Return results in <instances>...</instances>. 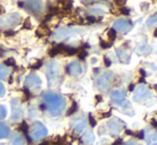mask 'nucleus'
<instances>
[{
    "instance_id": "nucleus-26",
    "label": "nucleus",
    "mask_w": 157,
    "mask_h": 145,
    "mask_svg": "<svg viewBox=\"0 0 157 145\" xmlns=\"http://www.w3.org/2000/svg\"><path fill=\"white\" fill-rule=\"evenodd\" d=\"M6 114H8V110H6V107L3 106V105H1L0 106V118H4L6 116Z\"/></svg>"
},
{
    "instance_id": "nucleus-15",
    "label": "nucleus",
    "mask_w": 157,
    "mask_h": 145,
    "mask_svg": "<svg viewBox=\"0 0 157 145\" xmlns=\"http://www.w3.org/2000/svg\"><path fill=\"white\" fill-rule=\"evenodd\" d=\"M110 98L112 99V102L117 105H122L123 102L126 100V95L123 91H120V90H117V91H113L111 94H110Z\"/></svg>"
},
{
    "instance_id": "nucleus-16",
    "label": "nucleus",
    "mask_w": 157,
    "mask_h": 145,
    "mask_svg": "<svg viewBox=\"0 0 157 145\" xmlns=\"http://www.w3.org/2000/svg\"><path fill=\"white\" fill-rule=\"evenodd\" d=\"M117 56H118L119 60L122 63H128L130 60V54L124 47H119L116 49Z\"/></svg>"
},
{
    "instance_id": "nucleus-51",
    "label": "nucleus",
    "mask_w": 157,
    "mask_h": 145,
    "mask_svg": "<svg viewBox=\"0 0 157 145\" xmlns=\"http://www.w3.org/2000/svg\"><path fill=\"white\" fill-rule=\"evenodd\" d=\"M103 115H104L103 117H107V116H109V115H110V113H104Z\"/></svg>"
},
{
    "instance_id": "nucleus-19",
    "label": "nucleus",
    "mask_w": 157,
    "mask_h": 145,
    "mask_svg": "<svg viewBox=\"0 0 157 145\" xmlns=\"http://www.w3.org/2000/svg\"><path fill=\"white\" fill-rule=\"evenodd\" d=\"M137 54H140V56H147L150 52L152 51V48L150 46L145 45V46H141V47H138L136 49Z\"/></svg>"
},
{
    "instance_id": "nucleus-31",
    "label": "nucleus",
    "mask_w": 157,
    "mask_h": 145,
    "mask_svg": "<svg viewBox=\"0 0 157 145\" xmlns=\"http://www.w3.org/2000/svg\"><path fill=\"white\" fill-rule=\"evenodd\" d=\"M87 56H88V52L86 51L85 49H83V50H81L80 52H78V58L80 59V60H85V59H86V57H87Z\"/></svg>"
},
{
    "instance_id": "nucleus-48",
    "label": "nucleus",
    "mask_w": 157,
    "mask_h": 145,
    "mask_svg": "<svg viewBox=\"0 0 157 145\" xmlns=\"http://www.w3.org/2000/svg\"><path fill=\"white\" fill-rule=\"evenodd\" d=\"M116 3H117V4H125L126 2H125V1H117Z\"/></svg>"
},
{
    "instance_id": "nucleus-8",
    "label": "nucleus",
    "mask_w": 157,
    "mask_h": 145,
    "mask_svg": "<svg viewBox=\"0 0 157 145\" xmlns=\"http://www.w3.org/2000/svg\"><path fill=\"white\" fill-rule=\"evenodd\" d=\"M150 96H151V93H150V90L147 89L145 85L143 84H140L138 87L136 89V91H135L134 93V100L136 102H142V100L147 99V98H149Z\"/></svg>"
},
{
    "instance_id": "nucleus-40",
    "label": "nucleus",
    "mask_w": 157,
    "mask_h": 145,
    "mask_svg": "<svg viewBox=\"0 0 157 145\" xmlns=\"http://www.w3.org/2000/svg\"><path fill=\"white\" fill-rule=\"evenodd\" d=\"M87 20L89 21V23H91V24H93V23H95V17H93V16H87Z\"/></svg>"
},
{
    "instance_id": "nucleus-32",
    "label": "nucleus",
    "mask_w": 157,
    "mask_h": 145,
    "mask_svg": "<svg viewBox=\"0 0 157 145\" xmlns=\"http://www.w3.org/2000/svg\"><path fill=\"white\" fill-rule=\"evenodd\" d=\"M6 95V87L2 82H0V97H3Z\"/></svg>"
},
{
    "instance_id": "nucleus-22",
    "label": "nucleus",
    "mask_w": 157,
    "mask_h": 145,
    "mask_svg": "<svg viewBox=\"0 0 157 145\" xmlns=\"http://www.w3.org/2000/svg\"><path fill=\"white\" fill-rule=\"evenodd\" d=\"M9 75V69L4 65L0 64V80H3L8 77Z\"/></svg>"
},
{
    "instance_id": "nucleus-9",
    "label": "nucleus",
    "mask_w": 157,
    "mask_h": 145,
    "mask_svg": "<svg viewBox=\"0 0 157 145\" xmlns=\"http://www.w3.org/2000/svg\"><path fill=\"white\" fill-rule=\"evenodd\" d=\"M132 28V23L128 19H117L113 24V30H117V31H121V32H129Z\"/></svg>"
},
{
    "instance_id": "nucleus-5",
    "label": "nucleus",
    "mask_w": 157,
    "mask_h": 145,
    "mask_svg": "<svg viewBox=\"0 0 157 145\" xmlns=\"http://www.w3.org/2000/svg\"><path fill=\"white\" fill-rule=\"evenodd\" d=\"M48 133L47 128L45 127V125H43L41 122H35L32 126V131H31V135H32V139L34 141H40L42 140L43 138H45Z\"/></svg>"
},
{
    "instance_id": "nucleus-29",
    "label": "nucleus",
    "mask_w": 157,
    "mask_h": 145,
    "mask_svg": "<svg viewBox=\"0 0 157 145\" xmlns=\"http://www.w3.org/2000/svg\"><path fill=\"white\" fill-rule=\"evenodd\" d=\"M42 65H43V61H42V60H37L36 63H34V64L30 65V69H41V67H42Z\"/></svg>"
},
{
    "instance_id": "nucleus-30",
    "label": "nucleus",
    "mask_w": 157,
    "mask_h": 145,
    "mask_svg": "<svg viewBox=\"0 0 157 145\" xmlns=\"http://www.w3.org/2000/svg\"><path fill=\"white\" fill-rule=\"evenodd\" d=\"M116 35H117V33H116V31H114L113 29L108 30V37H109L110 41H113V39H116Z\"/></svg>"
},
{
    "instance_id": "nucleus-39",
    "label": "nucleus",
    "mask_w": 157,
    "mask_h": 145,
    "mask_svg": "<svg viewBox=\"0 0 157 145\" xmlns=\"http://www.w3.org/2000/svg\"><path fill=\"white\" fill-rule=\"evenodd\" d=\"M101 48H104V49H107V48L110 47V44H107L104 41H101Z\"/></svg>"
},
{
    "instance_id": "nucleus-24",
    "label": "nucleus",
    "mask_w": 157,
    "mask_h": 145,
    "mask_svg": "<svg viewBox=\"0 0 157 145\" xmlns=\"http://www.w3.org/2000/svg\"><path fill=\"white\" fill-rule=\"evenodd\" d=\"M32 28V24H31V20H30L29 17H27V18L24 20L23 23V29H27V30H30Z\"/></svg>"
},
{
    "instance_id": "nucleus-23",
    "label": "nucleus",
    "mask_w": 157,
    "mask_h": 145,
    "mask_svg": "<svg viewBox=\"0 0 157 145\" xmlns=\"http://www.w3.org/2000/svg\"><path fill=\"white\" fill-rule=\"evenodd\" d=\"M156 23H157V13H155V14H153V15H151V16L147 18V27H151V26L155 25Z\"/></svg>"
},
{
    "instance_id": "nucleus-11",
    "label": "nucleus",
    "mask_w": 157,
    "mask_h": 145,
    "mask_svg": "<svg viewBox=\"0 0 157 145\" xmlns=\"http://www.w3.org/2000/svg\"><path fill=\"white\" fill-rule=\"evenodd\" d=\"M80 31H81V29H79V28H62V29L55 32L54 39H60L68 35H72V34L78 33V32H80Z\"/></svg>"
},
{
    "instance_id": "nucleus-3",
    "label": "nucleus",
    "mask_w": 157,
    "mask_h": 145,
    "mask_svg": "<svg viewBox=\"0 0 157 145\" xmlns=\"http://www.w3.org/2000/svg\"><path fill=\"white\" fill-rule=\"evenodd\" d=\"M21 20H23V17H21V14L11 13V14H8L2 18H0V28L10 30V28H14L17 25H19Z\"/></svg>"
},
{
    "instance_id": "nucleus-34",
    "label": "nucleus",
    "mask_w": 157,
    "mask_h": 145,
    "mask_svg": "<svg viewBox=\"0 0 157 145\" xmlns=\"http://www.w3.org/2000/svg\"><path fill=\"white\" fill-rule=\"evenodd\" d=\"M89 122H90V124H91L92 127L96 126V121L94 120V117H93V115H92V114H90V115H89Z\"/></svg>"
},
{
    "instance_id": "nucleus-18",
    "label": "nucleus",
    "mask_w": 157,
    "mask_h": 145,
    "mask_svg": "<svg viewBox=\"0 0 157 145\" xmlns=\"http://www.w3.org/2000/svg\"><path fill=\"white\" fill-rule=\"evenodd\" d=\"M9 135H10V128L8 127V125L0 123V140L8 138Z\"/></svg>"
},
{
    "instance_id": "nucleus-10",
    "label": "nucleus",
    "mask_w": 157,
    "mask_h": 145,
    "mask_svg": "<svg viewBox=\"0 0 157 145\" xmlns=\"http://www.w3.org/2000/svg\"><path fill=\"white\" fill-rule=\"evenodd\" d=\"M86 125H87V122H86L83 116H79V117L75 118V120L72 121V123H71V127H72L74 133H76V135L82 132V130L86 128Z\"/></svg>"
},
{
    "instance_id": "nucleus-12",
    "label": "nucleus",
    "mask_w": 157,
    "mask_h": 145,
    "mask_svg": "<svg viewBox=\"0 0 157 145\" xmlns=\"http://www.w3.org/2000/svg\"><path fill=\"white\" fill-rule=\"evenodd\" d=\"M26 4V9L29 10L32 13H42L44 10V3L42 1H26L24 2Z\"/></svg>"
},
{
    "instance_id": "nucleus-47",
    "label": "nucleus",
    "mask_w": 157,
    "mask_h": 145,
    "mask_svg": "<svg viewBox=\"0 0 157 145\" xmlns=\"http://www.w3.org/2000/svg\"><path fill=\"white\" fill-rule=\"evenodd\" d=\"M152 124H153V125H154V126H155V127H157V122H156L155 120H152Z\"/></svg>"
},
{
    "instance_id": "nucleus-28",
    "label": "nucleus",
    "mask_w": 157,
    "mask_h": 145,
    "mask_svg": "<svg viewBox=\"0 0 157 145\" xmlns=\"http://www.w3.org/2000/svg\"><path fill=\"white\" fill-rule=\"evenodd\" d=\"M12 145H26V144H25V141H24L23 138L17 137V138H15V139H14Z\"/></svg>"
},
{
    "instance_id": "nucleus-35",
    "label": "nucleus",
    "mask_w": 157,
    "mask_h": 145,
    "mask_svg": "<svg viewBox=\"0 0 157 145\" xmlns=\"http://www.w3.org/2000/svg\"><path fill=\"white\" fill-rule=\"evenodd\" d=\"M135 137L136 138H138V139H140V140H142L143 138H144V131H139V132H136L135 133Z\"/></svg>"
},
{
    "instance_id": "nucleus-25",
    "label": "nucleus",
    "mask_w": 157,
    "mask_h": 145,
    "mask_svg": "<svg viewBox=\"0 0 157 145\" xmlns=\"http://www.w3.org/2000/svg\"><path fill=\"white\" fill-rule=\"evenodd\" d=\"M77 109H78V105L74 102H73V105H72V107H71L70 110L67 111V113H66V115L70 116V115H72V114H74L75 112L77 111Z\"/></svg>"
},
{
    "instance_id": "nucleus-41",
    "label": "nucleus",
    "mask_w": 157,
    "mask_h": 145,
    "mask_svg": "<svg viewBox=\"0 0 157 145\" xmlns=\"http://www.w3.org/2000/svg\"><path fill=\"white\" fill-rule=\"evenodd\" d=\"M151 138L154 140V141H157V131H155V132H154L153 135L151 136Z\"/></svg>"
},
{
    "instance_id": "nucleus-37",
    "label": "nucleus",
    "mask_w": 157,
    "mask_h": 145,
    "mask_svg": "<svg viewBox=\"0 0 157 145\" xmlns=\"http://www.w3.org/2000/svg\"><path fill=\"white\" fill-rule=\"evenodd\" d=\"M104 62H105V65H106L107 67H109L110 65H111V61H110L109 59H108V57H107V56L104 57Z\"/></svg>"
},
{
    "instance_id": "nucleus-14",
    "label": "nucleus",
    "mask_w": 157,
    "mask_h": 145,
    "mask_svg": "<svg viewBox=\"0 0 157 145\" xmlns=\"http://www.w3.org/2000/svg\"><path fill=\"white\" fill-rule=\"evenodd\" d=\"M66 71L72 76H79L82 72V66L78 61H73L66 67Z\"/></svg>"
},
{
    "instance_id": "nucleus-50",
    "label": "nucleus",
    "mask_w": 157,
    "mask_h": 145,
    "mask_svg": "<svg viewBox=\"0 0 157 145\" xmlns=\"http://www.w3.org/2000/svg\"><path fill=\"white\" fill-rule=\"evenodd\" d=\"M125 132H126V133H127V135H129V136L134 135V133H132V131H130V130H126V131H125Z\"/></svg>"
},
{
    "instance_id": "nucleus-17",
    "label": "nucleus",
    "mask_w": 157,
    "mask_h": 145,
    "mask_svg": "<svg viewBox=\"0 0 157 145\" xmlns=\"http://www.w3.org/2000/svg\"><path fill=\"white\" fill-rule=\"evenodd\" d=\"M95 141V137L92 131H87L81 137V142L85 145H92Z\"/></svg>"
},
{
    "instance_id": "nucleus-21",
    "label": "nucleus",
    "mask_w": 157,
    "mask_h": 145,
    "mask_svg": "<svg viewBox=\"0 0 157 145\" xmlns=\"http://www.w3.org/2000/svg\"><path fill=\"white\" fill-rule=\"evenodd\" d=\"M48 54H49L50 57H56L57 54H62V45H58V46H56V47H52V49L49 50Z\"/></svg>"
},
{
    "instance_id": "nucleus-13",
    "label": "nucleus",
    "mask_w": 157,
    "mask_h": 145,
    "mask_svg": "<svg viewBox=\"0 0 157 145\" xmlns=\"http://www.w3.org/2000/svg\"><path fill=\"white\" fill-rule=\"evenodd\" d=\"M42 84V79L36 74H30L25 80L26 87H36Z\"/></svg>"
},
{
    "instance_id": "nucleus-38",
    "label": "nucleus",
    "mask_w": 157,
    "mask_h": 145,
    "mask_svg": "<svg viewBox=\"0 0 157 145\" xmlns=\"http://www.w3.org/2000/svg\"><path fill=\"white\" fill-rule=\"evenodd\" d=\"M120 13L124 15H129V10H128L127 8H122V9H120Z\"/></svg>"
},
{
    "instance_id": "nucleus-27",
    "label": "nucleus",
    "mask_w": 157,
    "mask_h": 145,
    "mask_svg": "<svg viewBox=\"0 0 157 145\" xmlns=\"http://www.w3.org/2000/svg\"><path fill=\"white\" fill-rule=\"evenodd\" d=\"M4 65H8V66H15V65H16V62H15L14 58L10 57V58L6 59V60L4 61Z\"/></svg>"
},
{
    "instance_id": "nucleus-20",
    "label": "nucleus",
    "mask_w": 157,
    "mask_h": 145,
    "mask_svg": "<svg viewBox=\"0 0 157 145\" xmlns=\"http://www.w3.org/2000/svg\"><path fill=\"white\" fill-rule=\"evenodd\" d=\"M19 130L23 131V133L25 135V137L28 139V142H31V139L29 138V133H28V124L26 122H23L21 124V126H19Z\"/></svg>"
},
{
    "instance_id": "nucleus-49",
    "label": "nucleus",
    "mask_w": 157,
    "mask_h": 145,
    "mask_svg": "<svg viewBox=\"0 0 157 145\" xmlns=\"http://www.w3.org/2000/svg\"><path fill=\"white\" fill-rule=\"evenodd\" d=\"M140 74H141V75H142V76H143V77H144V76H145V72H144V71H143V69H140Z\"/></svg>"
},
{
    "instance_id": "nucleus-2",
    "label": "nucleus",
    "mask_w": 157,
    "mask_h": 145,
    "mask_svg": "<svg viewBox=\"0 0 157 145\" xmlns=\"http://www.w3.org/2000/svg\"><path fill=\"white\" fill-rule=\"evenodd\" d=\"M46 77H47L48 85L49 87H56L60 82L62 78V72H61V66L57 61L50 60L47 62L45 67Z\"/></svg>"
},
{
    "instance_id": "nucleus-44",
    "label": "nucleus",
    "mask_w": 157,
    "mask_h": 145,
    "mask_svg": "<svg viewBox=\"0 0 157 145\" xmlns=\"http://www.w3.org/2000/svg\"><path fill=\"white\" fill-rule=\"evenodd\" d=\"M125 145H136V144H135V142L132 141V140H129V141H127V142H126Z\"/></svg>"
},
{
    "instance_id": "nucleus-53",
    "label": "nucleus",
    "mask_w": 157,
    "mask_h": 145,
    "mask_svg": "<svg viewBox=\"0 0 157 145\" xmlns=\"http://www.w3.org/2000/svg\"><path fill=\"white\" fill-rule=\"evenodd\" d=\"M154 145H157V143H156V144H154Z\"/></svg>"
},
{
    "instance_id": "nucleus-45",
    "label": "nucleus",
    "mask_w": 157,
    "mask_h": 145,
    "mask_svg": "<svg viewBox=\"0 0 157 145\" xmlns=\"http://www.w3.org/2000/svg\"><path fill=\"white\" fill-rule=\"evenodd\" d=\"M2 14H4V9L2 6H0V15H2Z\"/></svg>"
},
{
    "instance_id": "nucleus-43",
    "label": "nucleus",
    "mask_w": 157,
    "mask_h": 145,
    "mask_svg": "<svg viewBox=\"0 0 157 145\" xmlns=\"http://www.w3.org/2000/svg\"><path fill=\"white\" fill-rule=\"evenodd\" d=\"M134 89H135V85L132 84H132H129V87H128V91L132 92V91H134Z\"/></svg>"
},
{
    "instance_id": "nucleus-7",
    "label": "nucleus",
    "mask_w": 157,
    "mask_h": 145,
    "mask_svg": "<svg viewBox=\"0 0 157 145\" xmlns=\"http://www.w3.org/2000/svg\"><path fill=\"white\" fill-rule=\"evenodd\" d=\"M123 126H124V124H123V122H121L119 118H113V120L109 121L107 124L109 133L112 137H117V136L122 131Z\"/></svg>"
},
{
    "instance_id": "nucleus-6",
    "label": "nucleus",
    "mask_w": 157,
    "mask_h": 145,
    "mask_svg": "<svg viewBox=\"0 0 157 145\" xmlns=\"http://www.w3.org/2000/svg\"><path fill=\"white\" fill-rule=\"evenodd\" d=\"M11 105V117L10 121L11 122H17L19 118L21 117V102L18 100V98H13L10 102Z\"/></svg>"
},
{
    "instance_id": "nucleus-42",
    "label": "nucleus",
    "mask_w": 157,
    "mask_h": 145,
    "mask_svg": "<svg viewBox=\"0 0 157 145\" xmlns=\"http://www.w3.org/2000/svg\"><path fill=\"white\" fill-rule=\"evenodd\" d=\"M3 54H4V49L1 47V46H0V58H2V57H3Z\"/></svg>"
},
{
    "instance_id": "nucleus-33",
    "label": "nucleus",
    "mask_w": 157,
    "mask_h": 145,
    "mask_svg": "<svg viewBox=\"0 0 157 145\" xmlns=\"http://www.w3.org/2000/svg\"><path fill=\"white\" fill-rule=\"evenodd\" d=\"M24 95H25V99L24 100H28L30 98V92H29V90L27 89V87H25V89H24Z\"/></svg>"
},
{
    "instance_id": "nucleus-46",
    "label": "nucleus",
    "mask_w": 157,
    "mask_h": 145,
    "mask_svg": "<svg viewBox=\"0 0 157 145\" xmlns=\"http://www.w3.org/2000/svg\"><path fill=\"white\" fill-rule=\"evenodd\" d=\"M95 98H96V100H97V102H101V96H99V95H97V96H96V97H95Z\"/></svg>"
},
{
    "instance_id": "nucleus-1",
    "label": "nucleus",
    "mask_w": 157,
    "mask_h": 145,
    "mask_svg": "<svg viewBox=\"0 0 157 145\" xmlns=\"http://www.w3.org/2000/svg\"><path fill=\"white\" fill-rule=\"evenodd\" d=\"M44 104L41 106L42 110H47L52 116H59L65 109L66 102L59 93L54 91H44L42 93Z\"/></svg>"
},
{
    "instance_id": "nucleus-36",
    "label": "nucleus",
    "mask_w": 157,
    "mask_h": 145,
    "mask_svg": "<svg viewBox=\"0 0 157 145\" xmlns=\"http://www.w3.org/2000/svg\"><path fill=\"white\" fill-rule=\"evenodd\" d=\"M3 34L6 36H13L15 34V32L12 31V30H6V31L3 32Z\"/></svg>"
},
{
    "instance_id": "nucleus-52",
    "label": "nucleus",
    "mask_w": 157,
    "mask_h": 145,
    "mask_svg": "<svg viewBox=\"0 0 157 145\" xmlns=\"http://www.w3.org/2000/svg\"><path fill=\"white\" fill-rule=\"evenodd\" d=\"M154 36H155V37H157V28H156L155 32H154Z\"/></svg>"
},
{
    "instance_id": "nucleus-4",
    "label": "nucleus",
    "mask_w": 157,
    "mask_h": 145,
    "mask_svg": "<svg viewBox=\"0 0 157 145\" xmlns=\"http://www.w3.org/2000/svg\"><path fill=\"white\" fill-rule=\"evenodd\" d=\"M112 78H113V72H112L108 71V72H103V74L97 78V81H96L97 89L101 92L107 91L112 82Z\"/></svg>"
}]
</instances>
